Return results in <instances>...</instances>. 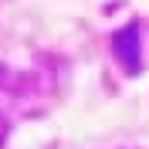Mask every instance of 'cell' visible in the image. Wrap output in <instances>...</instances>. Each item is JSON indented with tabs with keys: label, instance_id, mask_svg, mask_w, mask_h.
Here are the masks:
<instances>
[{
	"label": "cell",
	"instance_id": "cell-1",
	"mask_svg": "<svg viewBox=\"0 0 149 149\" xmlns=\"http://www.w3.org/2000/svg\"><path fill=\"white\" fill-rule=\"evenodd\" d=\"M115 58H119L122 65H125V71H139L142 61H139V27L136 24H129L125 31H119L115 34Z\"/></svg>",
	"mask_w": 149,
	"mask_h": 149
},
{
	"label": "cell",
	"instance_id": "cell-2",
	"mask_svg": "<svg viewBox=\"0 0 149 149\" xmlns=\"http://www.w3.org/2000/svg\"><path fill=\"white\" fill-rule=\"evenodd\" d=\"M7 132H10V122L0 115V146H3V139H7Z\"/></svg>",
	"mask_w": 149,
	"mask_h": 149
},
{
	"label": "cell",
	"instance_id": "cell-3",
	"mask_svg": "<svg viewBox=\"0 0 149 149\" xmlns=\"http://www.w3.org/2000/svg\"><path fill=\"white\" fill-rule=\"evenodd\" d=\"M0 81H3V68H0Z\"/></svg>",
	"mask_w": 149,
	"mask_h": 149
}]
</instances>
